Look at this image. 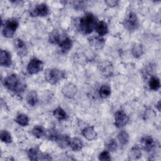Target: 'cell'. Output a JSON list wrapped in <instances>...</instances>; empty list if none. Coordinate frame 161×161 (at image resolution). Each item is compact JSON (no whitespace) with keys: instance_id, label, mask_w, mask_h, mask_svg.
<instances>
[{"instance_id":"cell-5","label":"cell","mask_w":161,"mask_h":161,"mask_svg":"<svg viewBox=\"0 0 161 161\" xmlns=\"http://www.w3.org/2000/svg\"><path fill=\"white\" fill-rule=\"evenodd\" d=\"M122 24L124 28L130 33L136 30L140 25L138 16L134 12H130L126 16Z\"/></svg>"},{"instance_id":"cell-32","label":"cell","mask_w":161,"mask_h":161,"mask_svg":"<svg viewBox=\"0 0 161 161\" xmlns=\"http://www.w3.org/2000/svg\"><path fill=\"white\" fill-rule=\"evenodd\" d=\"M60 134H58V131L54 129V128H51L50 129L47 134V136L49 140H51L52 142H56Z\"/></svg>"},{"instance_id":"cell-34","label":"cell","mask_w":161,"mask_h":161,"mask_svg":"<svg viewBox=\"0 0 161 161\" xmlns=\"http://www.w3.org/2000/svg\"><path fill=\"white\" fill-rule=\"evenodd\" d=\"M98 159L102 161H109L111 160V155L109 154V151L104 150L101 152L98 156Z\"/></svg>"},{"instance_id":"cell-8","label":"cell","mask_w":161,"mask_h":161,"mask_svg":"<svg viewBox=\"0 0 161 161\" xmlns=\"http://www.w3.org/2000/svg\"><path fill=\"white\" fill-rule=\"evenodd\" d=\"M129 122V117L123 110H118L114 114V125L118 128L126 126Z\"/></svg>"},{"instance_id":"cell-26","label":"cell","mask_w":161,"mask_h":161,"mask_svg":"<svg viewBox=\"0 0 161 161\" xmlns=\"http://www.w3.org/2000/svg\"><path fill=\"white\" fill-rule=\"evenodd\" d=\"M148 86L152 91H158L160 87V79L157 76L151 77L148 81Z\"/></svg>"},{"instance_id":"cell-29","label":"cell","mask_w":161,"mask_h":161,"mask_svg":"<svg viewBox=\"0 0 161 161\" xmlns=\"http://www.w3.org/2000/svg\"><path fill=\"white\" fill-rule=\"evenodd\" d=\"M31 133L35 137L40 138L42 137L43 135H45V131L44 128L42 126L35 125L31 130Z\"/></svg>"},{"instance_id":"cell-24","label":"cell","mask_w":161,"mask_h":161,"mask_svg":"<svg viewBox=\"0 0 161 161\" xmlns=\"http://www.w3.org/2000/svg\"><path fill=\"white\" fill-rule=\"evenodd\" d=\"M53 116L58 120H65L67 118V114L65 110L60 106H58L53 111Z\"/></svg>"},{"instance_id":"cell-21","label":"cell","mask_w":161,"mask_h":161,"mask_svg":"<svg viewBox=\"0 0 161 161\" xmlns=\"http://www.w3.org/2000/svg\"><path fill=\"white\" fill-rule=\"evenodd\" d=\"M131 54L135 58H139L144 53V48L143 45L136 43L133 44L131 48Z\"/></svg>"},{"instance_id":"cell-7","label":"cell","mask_w":161,"mask_h":161,"mask_svg":"<svg viewBox=\"0 0 161 161\" xmlns=\"http://www.w3.org/2000/svg\"><path fill=\"white\" fill-rule=\"evenodd\" d=\"M50 13L49 8L47 4L40 3L35 6L30 11V16L33 17L45 16Z\"/></svg>"},{"instance_id":"cell-22","label":"cell","mask_w":161,"mask_h":161,"mask_svg":"<svg viewBox=\"0 0 161 161\" xmlns=\"http://www.w3.org/2000/svg\"><path fill=\"white\" fill-rule=\"evenodd\" d=\"M48 42L51 44H59L61 42V37L59 31L57 30H54L49 33Z\"/></svg>"},{"instance_id":"cell-20","label":"cell","mask_w":161,"mask_h":161,"mask_svg":"<svg viewBox=\"0 0 161 161\" xmlns=\"http://www.w3.org/2000/svg\"><path fill=\"white\" fill-rule=\"evenodd\" d=\"M69 147L75 152L80 151L83 147L82 140L79 137H74L70 140Z\"/></svg>"},{"instance_id":"cell-13","label":"cell","mask_w":161,"mask_h":161,"mask_svg":"<svg viewBox=\"0 0 161 161\" xmlns=\"http://www.w3.org/2000/svg\"><path fill=\"white\" fill-rule=\"evenodd\" d=\"M12 64V59L11 53L6 50H1L0 65L2 67H9Z\"/></svg>"},{"instance_id":"cell-28","label":"cell","mask_w":161,"mask_h":161,"mask_svg":"<svg viewBox=\"0 0 161 161\" xmlns=\"http://www.w3.org/2000/svg\"><path fill=\"white\" fill-rule=\"evenodd\" d=\"M118 139L121 145H125L128 144L130 140L128 133L125 130H121L118 134Z\"/></svg>"},{"instance_id":"cell-16","label":"cell","mask_w":161,"mask_h":161,"mask_svg":"<svg viewBox=\"0 0 161 161\" xmlns=\"http://www.w3.org/2000/svg\"><path fill=\"white\" fill-rule=\"evenodd\" d=\"M94 30H96L99 36H103L109 31L108 24L104 21H99L96 24Z\"/></svg>"},{"instance_id":"cell-37","label":"cell","mask_w":161,"mask_h":161,"mask_svg":"<svg viewBox=\"0 0 161 161\" xmlns=\"http://www.w3.org/2000/svg\"><path fill=\"white\" fill-rule=\"evenodd\" d=\"M161 105V104H160V101H159L158 103H157V104H156V108H157V109L158 110V111H160V106Z\"/></svg>"},{"instance_id":"cell-36","label":"cell","mask_w":161,"mask_h":161,"mask_svg":"<svg viewBox=\"0 0 161 161\" xmlns=\"http://www.w3.org/2000/svg\"><path fill=\"white\" fill-rule=\"evenodd\" d=\"M105 3L109 7H114L117 6L119 3L118 1L116 0H109V1H106Z\"/></svg>"},{"instance_id":"cell-35","label":"cell","mask_w":161,"mask_h":161,"mask_svg":"<svg viewBox=\"0 0 161 161\" xmlns=\"http://www.w3.org/2000/svg\"><path fill=\"white\" fill-rule=\"evenodd\" d=\"M52 160V158L49 154H48L47 153L40 152L38 160Z\"/></svg>"},{"instance_id":"cell-17","label":"cell","mask_w":161,"mask_h":161,"mask_svg":"<svg viewBox=\"0 0 161 161\" xmlns=\"http://www.w3.org/2000/svg\"><path fill=\"white\" fill-rule=\"evenodd\" d=\"M58 45H59V47L60 48L61 52L65 53L68 52L72 48L73 45V42L70 38L66 37L64 40H61V42Z\"/></svg>"},{"instance_id":"cell-4","label":"cell","mask_w":161,"mask_h":161,"mask_svg":"<svg viewBox=\"0 0 161 161\" xmlns=\"http://www.w3.org/2000/svg\"><path fill=\"white\" fill-rule=\"evenodd\" d=\"M19 26V21L16 18H9L3 23L2 34L6 38H12L18 27Z\"/></svg>"},{"instance_id":"cell-2","label":"cell","mask_w":161,"mask_h":161,"mask_svg":"<svg viewBox=\"0 0 161 161\" xmlns=\"http://www.w3.org/2000/svg\"><path fill=\"white\" fill-rule=\"evenodd\" d=\"M3 84L8 90L15 93H21L26 87V84L21 80L19 77L16 74H11L6 77Z\"/></svg>"},{"instance_id":"cell-25","label":"cell","mask_w":161,"mask_h":161,"mask_svg":"<svg viewBox=\"0 0 161 161\" xmlns=\"http://www.w3.org/2000/svg\"><path fill=\"white\" fill-rule=\"evenodd\" d=\"M15 121L21 126H26L29 125L30 120L28 116L26 114L20 113L16 116L15 118Z\"/></svg>"},{"instance_id":"cell-15","label":"cell","mask_w":161,"mask_h":161,"mask_svg":"<svg viewBox=\"0 0 161 161\" xmlns=\"http://www.w3.org/2000/svg\"><path fill=\"white\" fill-rule=\"evenodd\" d=\"M81 133L85 138L89 141L94 140L97 137V133L92 126H86L82 130Z\"/></svg>"},{"instance_id":"cell-30","label":"cell","mask_w":161,"mask_h":161,"mask_svg":"<svg viewBox=\"0 0 161 161\" xmlns=\"http://www.w3.org/2000/svg\"><path fill=\"white\" fill-rule=\"evenodd\" d=\"M27 155L30 160H38L40 151L36 148H29L27 151Z\"/></svg>"},{"instance_id":"cell-18","label":"cell","mask_w":161,"mask_h":161,"mask_svg":"<svg viewBox=\"0 0 161 161\" xmlns=\"http://www.w3.org/2000/svg\"><path fill=\"white\" fill-rule=\"evenodd\" d=\"M128 157L130 160H138L142 157L141 148L138 145L133 146L128 152Z\"/></svg>"},{"instance_id":"cell-12","label":"cell","mask_w":161,"mask_h":161,"mask_svg":"<svg viewBox=\"0 0 161 161\" xmlns=\"http://www.w3.org/2000/svg\"><path fill=\"white\" fill-rule=\"evenodd\" d=\"M14 47L19 56H25L27 53V47L25 42L19 38L14 41Z\"/></svg>"},{"instance_id":"cell-31","label":"cell","mask_w":161,"mask_h":161,"mask_svg":"<svg viewBox=\"0 0 161 161\" xmlns=\"http://www.w3.org/2000/svg\"><path fill=\"white\" fill-rule=\"evenodd\" d=\"M1 140L5 143H10L12 142V137L11 133L7 130H2L1 132Z\"/></svg>"},{"instance_id":"cell-33","label":"cell","mask_w":161,"mask_h":161,"mask_svg":"<svg viewBox=\"0 0 161 161\" xmlns=\"http://www.w3.org/2000/svg\"><path fill=\"white\" fill-rule=\"evenodd\" d=\"M106 148L109 152H116L118 148V143L114 139H110L106 144Z\"/></svg>"},{"instance_id":"cell-3","label":"cell","mask_w":161,"mask_h":161,"mask_svg":"<svg viewBox=\"0 0 161 161\" xmlns=\"http://www.w3.org/2000/svg\"><path fill=\"white\" fill-rule=\"evenodd\" d=\"M45 80L50 84H55L65 78V72L57 68H48L44 72Z\"/></svg>"},{"instance_id":"cell-10","label":"cell","mask_w":161,"mask_h":161,"mask_svg":"<svg viewBox=\"0 0 161 161\" xmlns=\"http://www.w3.org/2000/svg\"><path fill=\"white\" fill-rule=\"evenodd\" d=\"M77 87L76 85L72 82H68L64 85L61 89L62 94L67 98H73L77 93Z\"/></svg>"},{"instance_id":"cell-19","label":"cell","mask_w":161,"mask_h":161,"mask_svg":"<svg viewBox=\"0 0 161 161\" xmlns=\"http://www.w3.org/2000/svg\"><path fill=\"white\" fill-rule=\"evenodd\" d=\"M70 140L71 138L67 135H60L56 142L61 148H66L69 146Z\"/></svg>"},{"instance_id":"cell-14","label":"cell","mask_w":161,"mask_h":161,"mask_svg":"<svg viewBox=\"0 0 161 161\" xmlns=\"http://www.w3.org/2000/svg\"><path fill=\"white\" fill-rule=\"evenodd\" d=\"M88 40L91 46L96 49H101L105 45V40L103 36H91Z\"/></svg>"},{"instance_id":"cell-11","label":"cell","mask_w":161,"mask_h":161,"mask_svg":"<svg viewBox=\"0 0 161 161\" xmlns=\"http://www.w3.org/2000/svg\"><path fill=\"white\" fill-rule=\"evenodd\" d=\"M140 143L143 148L147 152H151L155 147V142L150 135L143 136L140 140Z\"/></svg>"},{"instance_id":"cell-1","label":"cell","mask_w":161,"mask_h":161,"mask_svg":"<svg viewBox=\"0 0 161 161\" xmlns=\"http://www.w3.org/2000/svg\"><path fill=\"white\" fill-rule=\"evenodd\" d=\"M97 18L92 13H86L79 19V30L84 35L91 33L95 30L97 23Z\"/></svg>"},{"instance_id":"cell-9","label":"cell","mask_w":161,"mask_h":161,"mask_svg":"<svg viewBox=\"0 0 161 161\" xmlns=\"http://www.w3.org/2000/svg\"><path fill=\"white\" fill-rule=\"evenodd\" d=\"M98 67L100 73L104 77H109L112 76L113 74V66L112 63L109 60H104L100 62Z\"/></svg>"},{"instance_id":"cell-6","label":"cell","mask_w":161,"mask_h":161,"mask_svg":"<svg viewBox=\"0 0 161 161\" xmlns=\"http://www.w3.org/2000/svg\"><path fill=\"white\" fill-rule=\"evenodd\" d=\"M43 69V62L39 58L34 57L27 65L26 70L30 74H36Z\"/></svg>"},{"instance_id":"cell-23","label":"cell","mask_w":161,"mask_h":161,"mask_svg":"<svg viewBox=\"0 0 161 161\" xmlns=\"http://www.w3.org/2000/svg\"><path fill=\"white\" fill-rule=\"evenodd\" d=\"M26 101L31 106H35L38 101V97L37 92L35 91H30L26 95Z\"/></svg>"},{"instance_id":"cell-27","label":"cell","mask_w":161,"mask_h":161,"mask_svg":"<svg viewBox=\"0 0 161 161\" xmlns=\"http://www.w3.org/2000/svg\"><path fill=\"white\" fill-rule=\"evenodd\" d=\"M111 94V87L108 84H103L99 89V94L102 98H107Z\"/></svg>"}]
</instances>
